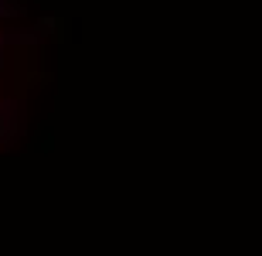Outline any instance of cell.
I'll use <instances>...</instances> for the list:
<instances>
[{"label":"cell","instance_id":"cell-1","mask_svg":"<svg viewBox=\"0 0 262 256\" xmlns=\"http://www.w3.org/2000/svg\"><path fill=\"white\" fill-rule=\"evenodd\" d=\"M7 133V120H4V113H0V137Z\"/></svg>","mask_w":262,"mask_h":256}]
</instances>
